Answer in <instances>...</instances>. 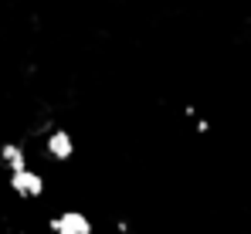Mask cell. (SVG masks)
I'll return each instance as SVG.
<instances>
[{"instance_id":"6da1fadb","label":"cell","mask_w":251,"mask_h":234,"mask_svg":"<svg viewBox=\"0 0 251 234\" xmlns=\"http://www.w3.org/2000/svg\"><path fill=\"white\" fill-rule=\"evenodd\" d=\"M51 234H92V221L85 217L82 210H61L48 221Z\"/></svg>"},{"instance_id":"7a4b0ae2","label":"cell","mask_w":251,"mask_h":234,"mask_svg":"<svg viewBox=\"0 0 251 234\" xmlns=\"http://www.w3.org/2000/svg\"><path fill=\"white\" fill-rule=\"evenodd\" d=\"M10 190L17 197H24V200H38V197L44 194V177L38 173V170H21V173H10Z\"/></svg>"},{"instance_id":"3957f363","label":"cell","mask_w":251,"mask_h":234,"mask_svg":"<svg viewBox=\"0 0 251 234\" xmlns=\"http://www.w3.org/2000/svg\"><path fill=\"white\" fill-rule=\"evenodd\" d=\"M44 150H48L51 159L68 163V159L75 156V139H72V132H68V129H51V132H48V139H44Z\"/></svg>"},{"instance_id":"277c9868","label":"cell","mask_w":251,"mask_h":234,"mask_svg":"<svg viewBox=\"0 0 251 234\" xmlns=\"http://www.w3.org/2000/svg\"><path fill=\"white\" fill-rule=\"evenodd\" d=\"M0 163H3L10 173L27 170V153H24V146H21V143H3V146H0Z\"/></svg>"},{"instance_id":"5b68a950","label":"cell","mask_w":251,"mask_h":234,"mask_svg":"<svg viewBox=\"0 0 251 234\" xmlns=\"http://www.w3.org/2000/svg\"><path fill=\"white\" fill-rule=\"evenodd\" d=\"M194 129H197L201 136H207V132H210V122H207L204 116H197V119H194Z\"/></svg>"}]
</instances>
